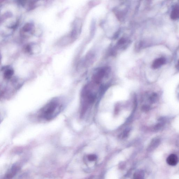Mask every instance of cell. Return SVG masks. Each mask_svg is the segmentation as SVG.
I'll list each match as a JSON object with an SVG mask.
<instances>
[{
    "instance_id": "6da1fadb",
    "label": "cell",
    "mask_w": 179,
    "mask_h": 179,
    "mask_svg": "<svg viewBox=\"0 0 179 179\" xmlns=\"http://www.w3.org/2000/svg\"><path fill=\"white\" fill-rule=\"evenodd\" d=\"M65 101L61 98H54L38 111L37 117L41 121H48L55 118L63 110Z\"/></svg>"
},
{
    "instance_id": "7a4b0ae2",
    "label": "cell",
    "mask_w": 179,
    "mask_h": 179,
    "mask_svg": "<svg viewBox=\"0 0 179 179\" xmlns=\"http://www.w3.org/2000/svg\"><path fill=\"white\" fill-rule=\"evenodd\" d=\"M36 31L34 23L31 22L27 23L20 29V36L24 38H27L35 34Z\"/></svg>"
},
{
    "instance_id": "3957f363",
    "label": "cell",
    "mask_w": 179,
    "mask_h": 179,
    "mask_svg": "<svg viewBox=\"0 0 179 179\" xmlns=\"http://www.w3.org/2000/svg\"><path fill=\"white\" fill-rule=\"evenodd\" d=\"M25 51L30 55H35L39 54L41 50V48L39 44L31 43L27 45L25 48Z\"/></svg>"
},
{
    "instance_id": "277c9868",
    "label": "cell",
    "mask_w": 179,
    "mask_h": 179,
    "mask_svg": "<svg viewBox=\"0 0 179 179\" xmlns=\"http://www.w3.org/2000/svg\"><path fill=\"white\" fill-rule=\"evenodd\" d=\"M3 72V77L5 80L9 81L13 79L14 71L13 69L9 66L3 67L2 69Z\"/></svg>"
},
{
    "instance_id": "5b68a950",
    "label": "cell",
    "mask_w": 179,
    "mask_h": 179,
    "mask_svg": "<svg viewBox=\"0 0 179 179\" xmlns=\"http://www.w3.org/2000/svg\"><path fill=\"white\" fill-rule=\"evenodd\" d=\"M19 170V167L18 165H14L7 171L5 175V179H11L15 176Z\"/></svg>"
},
{
    "instance_id": "8992f818",
    "label": "cell",
    "mask_w": 179,
    "mask_h": 179,
    "mask_svg": "<svg viewBox=\"0 0 179 179\" xmlns=\"http://www.w3.org/2000/svg\"><path fill=\"white\" fill-rule=\"evenodd\" d=\"M106 73V70L102 69L99 70L94 75L93 80L96 83H99L101 81L102 79L104 77Z\"/></svg>"
},
{
    "instance_id": "52a82bcc",
    "label": "cell",
    "mask_w": 179,
    "mask_h": 179,
    "mask_svg": "<svg viewBox=\"0 0 179 179\" xmlns=\"http://www.w3.org/2000/svg\"><path fill=\"white\" fill-rule=\"evenodd\" d=\"M166 62L165 58L161 57L156 59L153 62L152 66L154 69H157L164 64Z\"/></svg>"
},
{
    "instance_id": "ba28073f",
    "label": "cell",
    "mask_w": 179,
    "mask_h": 179,
    "mask_svg": "<svg viewBox=\"0 0 179 179\" xmlns=\"http://www.w3.org/2000/svg\"><path fill=\"white\" fill-rule=\"evenodd\" d=\"M166 162L168 164L171 166H175L177 164L178 162L177 157L175 155L172 154L170 155L166 159Z\"/></svg>"
},
{
    "instance_id": "9c48e42d",
    "label": "cell",
    "mask_w": 179,
    "mask_h": 179,
    "mask_svg": "<svg viewBox=\"0 0 179 179\" xmlns=\"http://www.w3.org/2000/svg\"><path fill=\"white\" fill-rule=\"evenodd\" d=\"M171 19L173 20H176L179 18V6L176 5L174 7L171 11Z\"/></svg>"
},
{
    "instance_id": "30bf717a",
    "label": "cell",
    "mask_w": 179,
    "mask_h": 179,
    "mask_svg": "<svg viewBox=\"0 0 179 179\" xmlns=\"http://www.w3.org/2000/svg\"><path fill=\"white\" fill-rule=\"evenodd\" d=\"M158 99V95L156 93H153L149 98V101L151 104L156 102Z\"/></svg>"
},
{
    "instance_id": "8fae6325",
    "label": "cell",
    "mask_w": 179,
    "mask_h": 179,
    "mask_svg": "<svg viewBox=\"0 0 179 179\" xmlns=\"http://www.w3.org/2000/svg\"><path fill=\"white\" fill-rule=\"evenodd\" d=\"M143 175L141 171H139L135 173L134 175V179H143Z\"/></svg>"
},
{
    "instance_id": "7c38bea8",
    "label": "cell",
    "mask_w": 179,
    "mask_h": 179,
    "mask_svg": "<svg viewBox=\"0 0 179 179\" xmlns=\"http://www.w3.org/2000/svg\"><path fill=\"white\" fill-rule=\"evenodd\" d=\"M129 131H130V130L129 129H126L120 134V135L119 136V137L120 138H126L128 137V134H129Z\"/></svg>"
},
{
    "instance_id": "4fadbf2b",
    "label": "cell",
    "mask_w": 179,
    "mask_h": 179,
    "mask_svg": "<svg viewBox=\"0 0 179 179\" xmlns=\"http://www.w3.org/2000/svg\"><path fill=\"white\" fill-rule=\"evenodd\" d=\"M88 159L90 161H95L97 160V157L96 155L91 154V155H89L88 156Z\"/></svg>"
},
{
    "instance_id": "5bb4252c",
    "label": "cell",
    "mask_w": 179,
    "mask_h": 179,
    "mask_svg": "<svg viewBox=\"0 0 179 179\" xmlns=\"http://www.w3.org/2000/svg\"><path fill=\"white\" fill-rule=\"evenodd\" d=\"M150 109V107L148 105H144L142 107V111L145 112L149 111Z\"/></svg>"
},
{
    "instance_id": "9a60e30c",
    "label": "cell",
    "mask_w": 179,
    "mask_h": 179,
    "mask_svg": "<svg viewBox=\"0 0 179 179\" xmlns=\"http://www.w3.org/2000/svg\"><path fill=\"white\" fill-rule=\"evenodd\" d=\"M177 68L178 69H179V60L178 61V63L177 64Z\"/></svg>"
}]
</instances>
